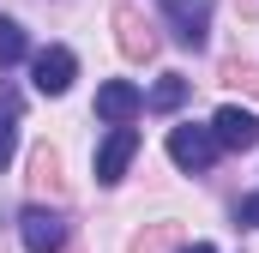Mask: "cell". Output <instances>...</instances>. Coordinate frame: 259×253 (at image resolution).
Returning <instances> with one entry per match:
<instances>
[{
    "label": "cell",
    "instance_id": "cell-12",
    "mask_svg": "<svg viewBox=\"0 0 259 253\" xmlns=\"http://www.w3.org/2000/svg\"><path fill=\"white\" fill-rule=\"evenodd\" d=\"M169 241H175V223H157L151 235H139V241H133V253H169Z\"/></svg>",
    "mask_w": 259,
    "mask_h": 253
},
{
    "label": "cell",
    "instance_id": "cell-13",
    "mask_svg": "<svg viewBox=\"0 0 259 253\" xmlns=\"http://www.w3.org/2000/svg\"><path fill=\"white\" fill-rule=\"evenodd\" d=\"M223 78H229V85H241V91H253V97H259V66H247V61H223Z\"/></svg>",
    "mask_w": 259,
    "mask_h": 253
},
{
    "label": "cell",
    "instance_id": "cell-6",
    "mask_svg": "<svg viewBox=\"0 0 259 253\" xmlns=\"http://www.w3.org/2000/svg\"><path fill=\"white\" fill-rule=\"evenodd\" d=\"M30 72H36V91H42V97H66V91H72V78H78V61H72V49L55 43V49H42V55H36Z\"/></svg>",
    "mask_w": 259,
    "mask_h": 253
},
{
    "label": "cell",
    "instance_id": "cell-11",
    "mask_svg": "<svg viewBox=\"0 0 259 253\" xmlns=\"http://www.w3.org/2000/svg\"><path fill=\"white\" fill-rule=\"evenodd\" d=\"M30 55V43H24V30L12 24V18H0V66H18Z\"/></svg>",
    "mask_w": 259,
    "mask_h": 253
},
{
    "label": "cell",
    "instance_id": "cell-1",
    "mask_svg": "<svg viewBox=\"0 0 259 253\" xmlns=\"http://www.w3.org/2000/svg\"><path fill=\"white\" fill-rule=\"evenodd\" d=\"M217 133L211 126H175L169 133V157H175V169H187V175H205L211 163H217Z\"/></svg>",
    "mask_w": 259,
    "mask_h": 253
},
{
    "label": "cell",
    "instance_id": "cell-16",
    "mask_svg": "<svg viewBox=\"0 0 259 253\" xmlns=\"http://www.w3.org/2000/svg\"><path fill=\"white\" fill-rule=\"evenodd\" d=\"M241 223H247V229H259V193L247 199V205H241Z\"/></svg>",
    "mask_w": 259,
    "mask_h": 253
},
{
    "label": "cell",
    "instance_id": "cell-5",
    "mask_svg": "<svg viewBox=\"0 0 259 253\" xmlns=\"http://www.w3.org/2000/svg\"><path fill=\"white\" fill-rule=\"evenodd\" d=\"M169 12V30L181 49H205V30H211V0H163Z\"/></svg>",
    "mask_w": 259,
    "mask_h": 253
},
{
    "label": "cell",
    "instance_id": "cell-4",
    "mask_svg": "<svg viewBox=\"0 0 259 253\" xmlns=\"http://www.w3.org/2000/svg\"><path fill=\"white\" fill-rule=\"evenodd\" d=\"M133 151H139V133H133L127 121H121V126H109V139L97 145V181H103V187H115V181L127 175Z\"/></svg>",
    "mask_w": 259,
    "mask_h": 253
},
{
    "label": "cell",
    "instance_id": "cell-14",
    "mask_svg": "<svg viewBox=\"0 0 259 253\" xmlns=\"http://www.w3.org/2000/svg\"><path fill=\"white\" fill-rule=\"evenodd\" d=\"M18 109H24V97L12 85H0V121H18Z\"/></svg>",
    "mask_w": 259,
    "mask_h": 253
},
{
    "label": "cell",
    "instance_id": "cell-8",
    "mask_svg": "<svg viewBox=\"0 0 259 253\" xmlns=\"http://www.w3.org/2000/svg\"><path fill=\"white\" fill-rule=\"evenodd\" d=\"M211 133H217V145L223 151H253L259 145V115H247V109H217V121H211Z\"/></svg>",
    "mask_w": 259,
    "mask_h": 253
},
{
    "label": "cell",
    "instance_id": "cell-7",
    "mask_svg": "<svg viewBox=\"0 0 259 253\" xmlns=\"http://www.w3.org/2000/svg\"><path fill=\"white\" fill-rule=\"evenodd\" d=\"M145 109V91L139 85H127V78H109V85H97V115L109 126H121V121H133Z\"/></svg>",
    "mask_w": 259,
    "mask_h": 253
},
{
    "label": "cell",
    "instance_id": "cell-3",
    "mask_svg": "<svg viewBox=\"0 0 259 253\" xmlns=\"http://www.w3.org/2000/svg\"><path fill=\"white\" fill-rule=\"evenodd\" d=\"M115 43H121L127 61H151L157 55V24L139 6H115Z\"/></svg>",
    "mask_w": 259,
    "mask_h": 253
},
{
    "label": "cell",
    "instance_id": "cell-17",
    "mask_svg": "<svg viewBox=\"0 0 259 253\" xmlns=\"http://www.w3.org/2000/svg\"><path fill=\"white\" fill-rule=\"evenodd\" d=\"M181 253H217V247H211V241H193V247H181Z\"/></svg>",
    "mask_w": 259,
    "mask_h": 253
},
{
    "label": "cell",
    "instance_id": "cell-2",
    "mask_svg": "<svg viewBox=\"0 0 259 253\" xmlns=\"http://www.w3.org/2000/svg\"><path fill=\"white\" fill-rule=\"evenodd\" d=\"M18 235H24V247H30V253H61L72 229H66V217H61V211H49V205H30V211L18 217Z\"/></svg>",
    "mask_w": 259,
    "mask_h": 253
},
{
    "label": "cell",
    "instance_id": "cell-10",
    "mask_svg": "<svg viewBox=\"0 0 259 253\" xmlns=\"http://www.w3.org/2000/svg\"><path fill=\"white\" fill-rule=\"evenodd\" d=\"M187 97H193V78H181V72H163V78L151 85L145 109H157V115H175V109H181Z\"/></svg>",
    "mask_w": 259,
    "mask_h": 253
},
{
    "label": "cell",
    "instance_id": "cell-15",
    "mask_svg": "<svg viewBox=\"0 0 259 253\" xmlns=\"http://www.w3.org/2000/svg\"><path fill=\"white\" fill-rule=\"evenodd\" d=\"M12 151H18V139H12V126L0 121V175H6V163H12Z\"/></svg>",
    "mask_w": 259,
    "mask_h": 253
},
{
    "label": "cell",
    "instance_id": "cell-9",
    "mask_svg": "<svg viewBox=\"0 0 259 253\" xmlns=\"http://www.w3.org/2000/svg\"><path fill=\"white\" fill-rule=\"evenodd\" d=\"M30 193L66 199V175H61V151H55V145H36V151H30Z\"/></svg>",
    "mask_w": 259,
    "mask_h": 253
}]
</instances>
